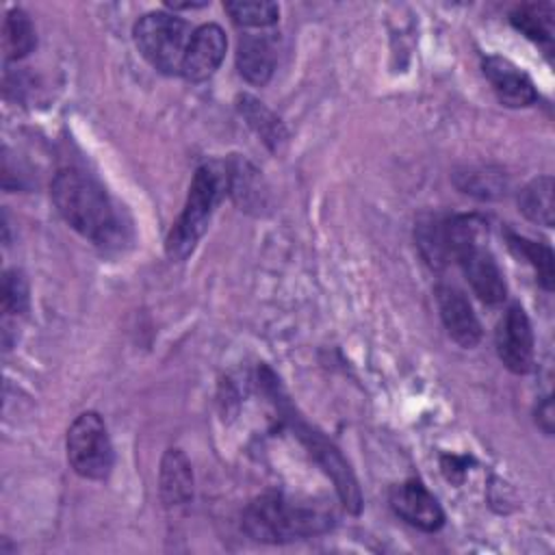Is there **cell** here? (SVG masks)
Returning a JSON list of instances; mask_svg holds the SVG:
<instances>
[{
    "label": "cell",
    "instance_id": "cell-1",
    "mask_svg": "<svg viewBox=\"0 0 555 555\" xmlns=\"http://www.w3.org/2000/svg\"><path fill=\"white\" fill-rule=\"evenodd\" d=\"M336 525V512L325 501L264 492L243 512V529L256 542L282 544L330 531Z\"/></svg>",
    "mask_w": 555,
    "mask_h": 555
},
{
    "label": "cell",
    "instance_id": "cell-2",
    "mask_svg": "<svg viewBox=\"0 0 555 555\" xmlns=\"http://www.w3.org/2000/svg\"><path fill=\"white\" fill-rule=\"evenodd\" d=\"M444 236L449 256L457 260L475 295L488 304L496 306L505 299L507 286L503 271L496 264L488 238V223L479 215H453L444 219Z\"/></svg>",
    "mask_w": 555,
    "mask_h": 555
},
{
    "label": "cell",
    "instance_id": "cell-3",
    "mask_svg": "<svg viewBox=\"0 0 555 555\" xmlns=\"http://www.w3.org/2000/svg\"><path fill=\"white\" fill-rule=\"evenodd\" d=\"M59 215L85 238L108 243L117 232V217L106 191L80 169H61L50 186Z\"/></svg>",
    "mask_w": 555,
    "mask_h": 555
},
{
    "label": "cell",
    "instance_id": "cell-4",
    "mask_svg": "<svg viewBox=\"0 0 555 555\" xmlns=\"http://www.w3.org/2000/svg\"><path fill=\"white\" fill-rule=\"evenodd\" d=\"M230 184L232 176L223 163L212 160L197 167L189 186L184 208L165 241V251L171 260L180 262L193 254L197 241L208 228L217 204L230 191Z\"/></svg>",
    "mask_w": 555,
    "mask_h": 555
},
{
    "label": "cell",
    "instance_id": "cell-5",
    "mask_svg": "<svg viewBox=\"0 0 555 555\" xmlns=\"http://www.w3.org/2000/svg\"><path fill=\"white\" fill-rule=\"evenodd\" d=\"M260 382L264 386V390L269 392V397H273L282 418L293 427L295 436L306 444L308 453L319 462V466L332 477L334 488L338 492L340 503L347 507V512L351 514H360L362 509V494H360V486L356 481L353 470L349 468L347 460L340 455V451L332 444V440H327L321 431H317L310 423L301 421L295 414V408L291 405V401L284 397L275 375L269 369H262Z\"/></svg>",
    "mask_w": 555,
    "mask_h": 555
},
{
    "label": "cell",
    "instance_id": "cell-6",
    "mask_svg": "<svg viewBox=\"0 0 555 555\" xmlns=\"http://www.w3.org/2000/svg\"><path fill=\"white\" fill-rule=\"evenodd\" d=\"M141 56L163 74H180L191 39V26L171 13L154 11L139 17L132 28Z\"/></svg>",
    "mask_w": 555,
    "mask_h": 555
},
{
    "label": "cell",
    "instance_id": "cell-7",
    "mask_svg": "<svg viewBox=\"0 0 555 555\" xmlns=\"http://www.w3.org/2000/svg\"><path fill=\"white\" fill-rule=\"evenodd\" d=\"M67 462L85 479L102 481L113 470V444L98 412H82L67 429Z\"/></svg>",
    "mask_w": 555,
    "mask_h": 555
},
{
    "label": "cell",
    "instance_id": "cell-8",
    "mask_svg": "<svg viewBox=\"0 0 555 555\" xmlns=\"http://www.w3.org/2000/svg\"><path fill=\"white\" fill-rule=\"evenodd\" d=\"M494 345L501 362L505 369L512 373L525 375L533 366V332L527 312L518 306L512 304L494 332Z\"/></svg>",
    "mask_w": 555,
    "mask_h": 555
},
{
    "label": "cell",
    "instance_id": "cell-9",
    "mask_svg": "<svg viewBox=\"0 0 555 555\" xmlns=\"http://www.w3.org/2000/svg\"><path fill=\"white\" fill-rule=\"evenodd\" d=\"M225 48L228 39L221 26L204 24L195 28L189 39L180 74L191 82L208 80L219 69L225 56Z\"/></svg>",
    "mask_w": 555,
    "mask_h": 555
},
{
    "label": "cell",
    "instance_id": "cell-10",
    "mask_svg": "<svg viewBox=\"0 0 555 555\" xmlns=\"http://www.w3.org/2000/svg\"><path fill=\"white\" fill-rule=\"evenodd\" d=\"M390 507L399 518L421 531H438L444 522V512L436 496L416 479L403 481L390 490Z\"/></svg>",
    "mask_w": 555,
    "mask_h": 555
},
{
    "label": "cell",
    "instance_id": "cell-11",
    "mask_svg": "<svg viewBox=\"0 0 555 555\" xmlns=\"http://www.w3.org/2000/svg\"><path fill=\"white\" fill-rule=\"evenodd\" d=\"M436 301L449 336L464 349L477 347L481 340V325L464 293L451 284H438Z\"/></svg>",
    "mask_w": 555,
    "mask_h": 555
},
{
    "label": "cell",
    "instance_id": "cell-12",
    "mask_svg": "<svg viewBox=\"0 0 555 555\" xmlns=\"http://www.w3.org/2000/svg\"><path fill=\"white\" fill-rule=\"evenodd\" d=\"M483 74L490 80L499 102L509 108L531 106L538 100L535 87L529 76L503 56L483 59Z\"/></svg>",
    "mask_w": 555,
    "mask_h": 555
},
{
    "label": "cell",
    "instance_id": "cell-13",
    "mask_svg": "<svg viewBox=\"0 0 555 555\" xmlns=\"http://www.w3.org/2000/svg\"><path fill=\"white\" fill-rule=\"evenodd\" d=\"M278 63V43L271 35H243L236 48L238 74L249 85H267Z\"/></svg>",
    "mask_w": 555,
    "mask_h": 555
},
{
    "label": "cell",
    "instance_id": "cell-14",
    "mask_svg": "<svg viewBox=\"0 0 555 555\" xmlns=\"http://www.w3.org/2000/svg\"><path fill=\"white\" fill-rule=\"evenodd\" d=\"M160 499L169 507L193 499V470L180 449H167L160 460Z\"/></svg>",
    "mask_w": 555,
    "mask_h": 555
},
{
    "label": "cell",
    "instance_id": "cell-15",
    "mask_svg": "<svg viewBox=\"0 0 555 555\" xmlns=\"http://www.w3.org/2000/svg\"><path fill=\"white\" fill-rule=\"evenodd\" d=\"M553 178L551 176H538L531 182L522 186L518 193V208L520 212L544 228H551L555 221V202H553Z\"/></svg>",
    "mask_w": 555,
    "mask_h": 555
},
{
    "label": "cell",
    "instance_id": "cell-16",
    "mask_svg": "<svg viewBox=\"0 0 555 555\" xmlns=\"http://www.w3.org/2000/svg\"><path fill=\"white\" fill-rule=\"evenodd\" d=\"M414 238L418 245L421 256L431 269H442L451 260L449 247H447V236H444V219L436 215L421 217L414 230Z\"/></svg>",
    "mask_w": 555,
    "mask_h": 555
},
{
    "label": "cell",
    "instance_id": "cell-17",
    "mask_svg": "<svg viewBox=\"0 0 555 555\" xmlns=\"http://www.w3.org/2000/svg\"><path fill=\"white\" fill-rule=\"evenodd\" d=\"M37 46L35 28L30 17L22 9H11L2 26V50L9 61L24 59Z\"/></svg>",
    "mask_w": 555,
    "mask_h": 555
},
{
    "label": "cell",
    "instance_id": "cell-18",
    "mask_svg": "<svg viewBox=\"0 0 555 555\" xmlns=\"http://www.w3.org/2000/svg\"><path fill=\"white\" fill-rule=\"evenodd\" d=\"M238 113L247 119V124L256 130V134L271 147L275 150L284 139L286 130L284 124L256 98L251 95H241L238 98Z\"/></svg>",
    "mask_w": 555,
    "mask_h": 555
},
{
    "label": "cell",
    "instance_id": "cell-19",
    "mask_svg": "<svg viewBox=\"0 0 555 555\" xmlns=\"http://www.w3.org/2000/svg\"><path fill=\"white\" fill-rule=\"evenodd\" d=\"M509 22L529 39L551 46L553 41V4H522L512 11Z\"/></svg>",
    "mask_w": 555,
    "mask_h": 555
},
{
    "label": "cell",
    "instance_id": "cell-20",
    "mask_svg": "<svg viewBox=\"0 0 555 555\" xmlns=\"http://www.w3.org/2000/svg\"><path fill=\"white\" fill-rule=\"evenodd\" d=\"M507 245L522 256L525 260H529V264L535 269L538 273V282L542 284V288L553 291V280H555V267H553V251L548 245L525 238L520 234H507Z\"/></svg>",
    "mask_w": 555,
    "mask_h": 555
},
{
    "label": "cell",
    "instance_id": "cell-21",
    "mask_svg": "<svg viewBox=\"0 0 555 555\" xmlns=\"http://www.w3.org/2000/svg\"><path fill=\"white\" fill-rule=\"evenodd\" d=\"M223 9L232 17L234 24L245 26V28H264L278 22L280 9L275 2L267 0H232L225 2Z\"/></svg>",
    "mask_w": 555,
    "mask_h": 555
},
{
    "label": "cell",
    "instance_id": "cell-22",
    "mask_svg": "<svg viewBox=\"0 0 555 555\" xmlns=\"http://www.w3.org/2000/svg\"><path fill=\"white\" fill-rule=\"evenodd\" d=\"M455 184L468 193V195H477L481 199H492L503 195L505 191V180L501 171H492V169H468L466 173H457Z\"/></svg>",
    "mask_w": 555,
    "mask_h": 555
},
{
    "label": "cell",
    "instance_id": "cell-23",
    "mask_svg": "<svg viewBox=\"0 0 555 555\" xmlns=\"http://www.w3.org/2000/svg\"><path fill=\"white\" fill-rule=\"evenodd\" d=\"M28 310V282L22 271L11 269L2 278V312L17 317Z\"/></svg>",
    "mask_w": 555,
    "mask_h": 555
},
{
    "label": "cell",
    "instance_id": "cell-24",
    "mask_svg": "<svg viewBox=\"0 0 555 555\" xmlns=\"http://www.w3.org/2000/svg\"><path fill=\"white\" fill-rule=\"evenodd\" d=\"M535 421H538V425H540L546 434H553V401H551V397H546V399L542 401V405H538Z\"/></svg>",
    "mask_w": 555,
    "mask_h": 555
}]
</instances>
